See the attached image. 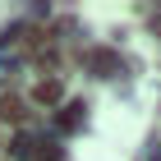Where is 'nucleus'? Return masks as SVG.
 Segmentation results:
<instances>
[{"instance_id":"obj_5","label":"nucleus","mask_w":161,"mask_h":161,"mask_svg":"<svg viewBox=\"0 0 161 161\" xmlns=\"http://www.w3.org/2000/svg\"><path fill=\"white\" fill-rule=\"evenodd\" d=\"M37 161H64V157H60V147H42V152H37Z\"/></svg>"},{"instance_id":"obj_3","label":"nucleus","mask_w":161,"mask_h":161,"mask_svg":"<svg viewBox=\"0 0 161 161\" xmlns=\"http://www.w3.org/2000/svg\"><path fill=\"white\" fill-rule=\"evenodd\" d=\"M83 115H87V106H83V101H69V106H60V124H64V129H78V120H83Z\"/></svg>"},{"instance_id":"obj_4","label":"nucleus","mask_w":161,"mask_h":161,"mask_svg":"<svg viewBox=\"0 0 161 161\" xmlns=\"http://www.w3.org/2000/svg\"><path fill=\"white\" fill-rule=\"evenodd\" d=\"M0 115H5V120H23V101H19V97H5V101H0Z\"/></svg>"},{"instance_id":"obj_1","label":"nucleus","mask_w":161,"mask_h":161,"mask_svg":"<svg viewBox=\"0 0 161 161\" xmlns=\"http://www.w3.org/2000/svg\"><path fill=\"white\" fill-rule=\"evenodd\" d=\"M32 101H42V106H60V101H64V83H60V78H42V83L32 87Z\"/></svg>"},{"instance_id":"obj_2","label":"nucleus","mask_w":161,"mask_h":161,"mask_svg":"<svg viewBox=\"0 0 161 161\" xmlns=\"http://www.w3.org/2000/svg\"><path fill=\"white\" fill-rule=\"evenodd\" d=\"M87 64H92V74H115V69H120V55L101 46V51H97V55H92Z\"/></svg>"}]
</instances>
